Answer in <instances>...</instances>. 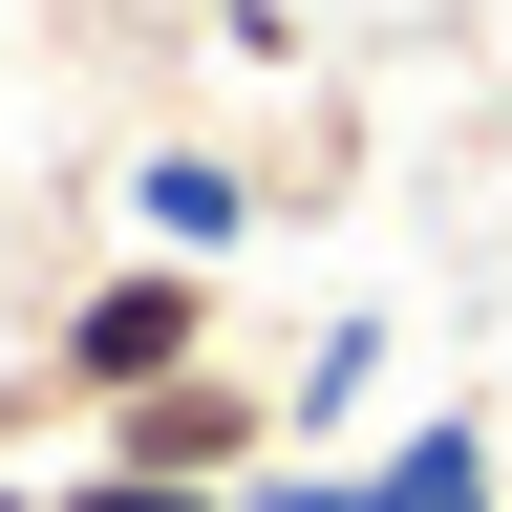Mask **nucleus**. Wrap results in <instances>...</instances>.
<instances>
[{
	"instance_id": "6",
	"label": "nucleus",
	"mask_w": 512,
	"mask_h": 512,
	"mask_svg": "<svg viewBox=\"0 0 512 512\" xmlns=\"http://www.w3.org/2000/svg\"><path fill=\"white\" fill-rule=\"evenodd\" d=\"M235 512H363V448H278V470H256Z\"/></svg>"
},
{
	"instance_id": "2",
	"label": "nucleus",
	"mask_w": 512,
	"mask_h": 512,
	"mask_svg": "<svg viewBox=\"0 0 512 512\" xmlns=\"http://www.w3.org/2000/svg\"><path fill=\"white\" fill-rule=\"evenodd\" d=\"M86 448L107 470H171V491H256L299 448V406H278V363H192V384H150V406H107Z\"/></svg>"
},
{
	"instance_id": "3",
	"label": "nucleus",
	"mask_w": 512,
	"mask_h": 512,
	"mask_svg": "<svg viewBox=\"0 0 512 512\" xmlns=\"http://www.w3.org/2000/svg\"><path fill=\"white\" fill-rule=\"evenodd\" d=\"M256 214H278V171L214 150V128H150V150H128V256H192V278H214Z\"/></svg>"
},
{
	"instance_id": "8",
	"label": "nucleus",
	"mask_w": 512,
	"mask_h": 512,
	"mask_svg": "<svg viewBox=\"0 0 512 512\" xmlns=\"http://www.w3.org/2000/svg\"><path fill=\"white\" fill-rule=\"evenodd\" d=\"M0 512H43V491H22V470H0Z\"/></svg>"
},
{
	"instance_id": "5",
	"label": "nucleus",
	"mask_w": 512,
	"mask_h": 512,
	"mask_svg": "<svg viewBox=\"0 0 512 512\" xmlns=\"http://www.w3.org/2000/svg\"><path fill=\"white\" fill-rule=\"evenodd\" d=\"M278 406H299V448H363V406H384V320H320V342L278 363Z\"/></svg>"
},
{
	"instance_id": "1",
	"label": "nucleus",
	"mask_w": 512,
	"mask_h": 512,
	"mask_svg": "<svg viewBox=\"0 0 512 512\" xmlns=\"http://www.w3.org/2000/svg\"><path fill=\"white\" fill-rule=\"evenodd\" d=\"M192 363H235V299L192 278V256H107V278H64L43 299V384L64 406H150V384H192Z\"/></svg>"
},
{
	"instance_id": "4",
	"label": "nucleus",
	"mask_w": 512,
	"mask_h": 512,
	"mask_svg": "<svg viewBox=\"0 0 512 512\" xmlns=\"http://www.w3.org/2000/svg\"><path fill=\"white\" fill-rule=\"evenodd\" d=\"M363 512H512V470H491V406H406L363 448Z\"/></svg>"
},
{
	"instance_id": "7",
	"label": "nucleus",
	"mask_w": 512,
	"mask_h": 512,
	"mask_svg": "<svg viewBox=\"0 0 512 512\" xmlns=\"http://www.w3.org/2000/svg\"><path fill=\"white\" fill-rule=\"evenodd\" d=\"M43 512H235V491H171V470H107V448H86V470H64Z\"/></svg>"
}]
</instances>
